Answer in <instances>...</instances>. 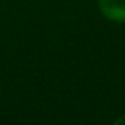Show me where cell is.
I'll use <instances>...</instances> for the list:
<instances>
[{
    "instance_id": "2",
    "label": "cell",
    "mask_w": 125,
    "mask_h": 125,
    "mask_svg": "<svg viewBox=\"0 0 125 125\" xmlns=\"http://www.w3.org/2000/svg\"><path fill=\"white\" fill-rule=\"evenodd\" d=\"M112 125H125V115H121L119 118H116L112 122Z\"/></svg>"
},
{
    "instance_id": "1",
    "label": "cell",
    "mask_w": 125,
    "mask_h": 125,
    "mask_svg": "<svg viewBox=\"0 0 125 125\" xmlns=\"http://www.w3.org/2000/svg\"><path fill=\"white\" fill-rule=\"evenodd\" d=\"M99 12L111 22H125V0H97Z\"/></svg>"
}]
</instances>
